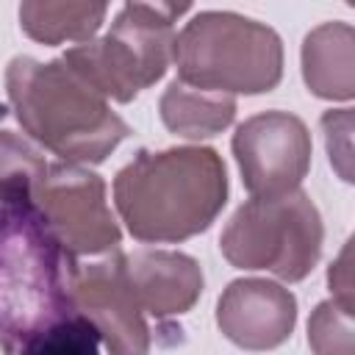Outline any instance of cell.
<instances>
[{"label": "cell", "mask_w": 355, "mask_h": 355, "mask_svg": "<svg viewBox=\"0 0 355 355\" xmlns=\"http://www.w3.org/2000/svg\"><path fill=\"white\" fill-rule=\"evenodd\" d=\"M108 3L111 0H22L19 28L44 47L78 44L100 31Z\"/></svg>", "instance_id": "cell-13"}, {"label": "cell", "mask_w": 355, "mask_h": 355, "mask_svg": "<svg viewBox=\"0 0 355 355\" xmlns=\"http://www.w3.org/2000/svg\"><path fill=\"white\" fill-rule=\"evenodd\" d=\"M241 183L252 197H277L300 189L311 169L308 125L288 111H263L244 119L230 141Z\"/></svg>", "instance_id": "cell-7"}, {"label": "cell", "mask_w": 355, "mask_h": 355, "mask_svg": "<svg viewBox=\"0 0 355 355\" xmlns=\"http://www.w3.org/2000/svg\"><path fill=\"white\" fill-rule=\"evenodd\" d=\"M183 83L225 94H266L283 80V42L266 22L236 11H200L172 44Z\"/></svg>", "instance_id": "cell-3"}, {"label": "cell", "mask_w": 355, "mask_h": 355, "mask_svg": "<svg viewBox=\"0 0 355 355\" xmlns=\"http://www.w3.org/2000/svg\"><path fill=\"white\" fill-rule=\"evenodd\" d=\"M355 305L336 297L319 302L308 319V347L319 355L355 352Z\"/></svg>", "instance_id": "cell-15"}, {"label": "cell", "mask_w": 355, "mask_h": 355, "mask_svg": "<svg viewBox=\"0 0 355 355\" xmlns=\"http://www.w3.org/2000/svg\"><path fill=\"white\" fill-rule=\"evenodd\" d=\"M158 114L169 133L200 141L233 125L236 97L225 92H208L175 78L158 100Z\"/></svg>", "instance_id": "cell-12"}, {"label": "cell", "mask_w": 355, "mask_h": 355, "mask_svg": "<svg viewBox=\"0 0 355 355\" xmlns=\"http://www.w3.org/2000/svg\"><path fill=\"white\" fill-rule=\"evenodd\" d=\"M330 166L344 183H352V108H330L319 119Z\"/></svg>", "instance_id": "cell-16"}, {"label": "cell", "mask_w": 355, "mask_h": 355, "mask_svg": "<svg viewBox=\"0 0 355 355\" xmlns=\"http://www.w3.org/2000/svg\"><path fill=\"white\" fill-rule=\"evenodd\" d=\"M125 8L141 11L147 17H155L161 22L175 25L191 8V0H125Z\"/></svg>", "instance_id": "cell-18"}, {"label": "cell", "mask_w": 355, "mask_h": 355, "mask_svg": "<svg viewBox=\"0 0 355 355\" xmlns=\"http://www.w3.org/2000/svg\"><path fill=\"white\" fill-rule=\"evenodd\" d=\"M327 286H330L336 300H341L347 305H355V297H352V241H347L344 250L338 252V258L330 263Z\"/></svg>", "instance_id": "cell-17"}, {"label": "cell", "mask_w": 355, "mask_h": 355, "mask_svg": "<svg viewBox=\"0 0 355 355\" xmlns=\"http://www.w3.org/2000/svg\"><path fill=\"white\" fill-rule=\"evenodd\" d=\"M175 28L133 8H122L108 33L69 47L61 58L105 100L130 103L158 83L172 64Z\"/></svg>", "instance_id": "cell-5"}, {"label": "cell", "mask_w": 355, "mask_h": 355, "mask_svg": "<svg viewBox=\"0 0 355 355\" xmlns=\"http://www.w3.org/2000/svg\"><path fill=\"white\" fill-rule=\"evenodd\" d=\"M302 80L313 97L349 103L355 97V31L349 22H322L302 39Z\"/></svg>", "instance_id": "cell-11"}, {"label": "cell", "mask_w": 355, "mask_h": 355, "mask_svg": "<svg viewBox=\"0 0 355 355\" xmlns=\"http://www.w3.org/2000/svg\"><path fill=\"white\" fill-rule=\"evenodd\" d=\"M322 241L319 208L302 189H294L241 202L219 236V250L236 269L269 272L283 283H300L319 263Z\"/></svg>", "instance_id": "cell-4"}, {"label": "cell", "mask_w": 355, "mask_h": 355, "mask_svg": "<svg viewBox=\"0 0 355 355\" xmlns=\"http://www.w3.org/2000/svg\"><path fill=\"white\" fill-rule=\"evenodd\" d=\"M297 324V297L275 280L241 277L227 283L216 302L219 333L241 349H275Z\"/></svg>", "instance_id": "cell-9"}, {"label": "cell", "mask_w": 355, "mask_h": 355, "mask_svg": "<svg viewBox=\"0 0 355 355\" xmlns=\"http://www.w3.org/2000/svg\"><path fill=\"white\" fill-rule=\"evenodd\" d=\"M227 202V166L214 147L139 150L114 175V205L141 244H180L205 233Z\"/></svg>", "instance_id": "cell-1"}, {"label": "cell", "mask_w": 355, "mask_h": 355, "mask_svg": "<svg viewBox=\"0 0 355 355\" xmlns=\"http://www.w3.org/2000/svg\"><path fill=\"white\" fill-rule=\"evenodd\" d=\"M11 111L36 144L69 164H103L128 136V122L64 58L17 55L6 67Z\"/></svg>", "instance_id": "cell-2"}, {"label": "cell", "mask_w": 355, "mask_h": 355, "mask_svg": "<svg viewBox=\"0 0 355 355\" xmlns=\"http://www.w3.org/2000/svg\"><path fill=\"white\" fill-rule=\"evenodd\" d=\"M33 211L47 239L67 255H105L122 244L119 222L105 200V180L86 164H47Z\"/></svg>", "instance_id": "cell-6"}, {"label": "cell", "mask_w": 355, "mask_h": 355, "mask_svg": "<svg viewBox=\"0 0 355 355\" xmlns=\"http://www.w3.org/2000/svg\"><path fill=\"white\" fill-rule=\"evenodd\" d=\"M44 172L47 161L28 139L0 130V211H31Z\"/></svg>", "instance_id": "cell-14"}, {"label": "cell", "mask_w": 355, "mask_h": 355, "mask_svg": "<svg viewBox=\"0 0 355 355\" xmlns=\"http://www.w3.org/2000/svg\"><path fill=\"white\" fill-rule=\"evenodd\" d=\"M122 275L128 288L141 308L155 319L180 316L197 305L205 288V275L197 258L178 250H119Z\"/></svg>", "instance_id": "cell-10"}, {"label": "cell", "mask_w": 355, "mask_h": 355, "mask_svg": "<svg viewBox=\"0 0 355 355\" xmlns=\"http://www.w3.org/2000/svg\"><path fill=\"white\" fill-rule=\"evenodd\" d=\"M64 288L72 311L97 330L111 352L139 355L150 349V327L122 275L119 247L94 263L69 261Z\"/></svg>", "instance_id": "cell-8"}]
</instances>
